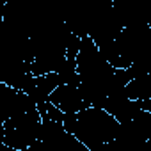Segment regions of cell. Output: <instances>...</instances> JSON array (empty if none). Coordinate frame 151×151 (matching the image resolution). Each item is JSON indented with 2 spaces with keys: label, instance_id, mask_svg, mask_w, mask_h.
<instances>
[{
  "label": "cell",
  "instance_id": "cell-4",
  "mask_svg": "<svg viewBox=\"0 0 151 151\" xmlns=\"http://www.w3.org/2000/svg\"><path fill=\"white\" fill-rule=\"evenodd\" d=\"M93 151H110V146H109V144H103V146H100V147H96V149H93Z\"/></svg>",
  "mask_w": 151,
  "mask_h": 151
},
{
  "label": "cell",
  "instance_id": "cell-2",
  "mask_svg": "<svg viewBox=\"0 0 151 151\" xmlns=\"http://www.w3.org/2000/svg\"><path fill=\"white\" fill-rule=\"evenodd\" d=\"M41 116L37 107L18 114L0 124V139L2 144L18 151H29V147L39 139Z\"/></svg>",
  "mask_w": 151,
  "mask_h": 151
},
{
  "label": "cell",
  "instance_id": "cell-1",
  "mask_svg": "<svg viewBox=\"0 0 151 151\" xmlns=\"http://www.w3.org/2000/svg\"><path fill=\"white\" fill-rule=\"evenodd\" d=\"M121 123L103 109L89 107L78 114H64V128L91 151L110 144L119 133Z\"/></svg>",
  "mask_w": 151,
  "mask_h": 151
},
{
  "label": "cell",
  "instance_id": "cell-3",
  "mask_svg": "<svg viewBox=\"0 0 151 151\" xmlns=\"http://www.w3.org/2000/svg\"><path fill=\"white\" fill-rule=\"evenodd\" d=\"M50 101L62 114H78V112L89 109V105L84 101L77 86H60L59 89H55L52 93Z\"/></svg>",
  "mask_w": 151,
  "mask_h": 151
}]
</instances>
